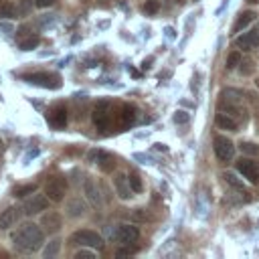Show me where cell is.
<instances>
[{"label": "cell", "instance_id": "6da1fadb", "mask_svg": "<svg viewBox=\"0 0 259 259\" xmlns=\"http://www.w3.org/2000/svg\"><path fill=\"white\" fill-rule=\"evenodd\" d=\"M45 243V231L40 225L22 223L16 231H12V247L18 253H34Z\"/></svg>", "mask_w": 259, "mask_h": 259}, {"label": "cell", "instance_id": "5bb4252c", "mask_svg": "<svg viewBox=\"0 0 259 259\" xmlns=\"http://www.w3.org/2000/svg\"><path fill=\"white\" fill-rule=\"evenodd\" d=\"M235 45H237L239 49H243V51L257 49V47H259V32H257V30H249V32H245V34L237 36Z\"/></svg>", "mask_w": 259, "mask_h": 259}, {"label": "cell", "instance_id": "8d00e7d4", "mask_svg": "<svg viewBox=\"0 0 259 259\" xmlns=\"http://www.w3.org/2000/svg\"><path fill=\"white\" fill-rule=\"evenodd\" d=\"M2 30H4L6 34H10V32H12V26H10V24H2Z\"/></svg>", "mask_w": 259, "mask_h": 259}, {"label": "cell", "instance_id": "cb8c5ba5", "mask_svg": "<svg viewBox=\"0 0 259 259\" xmlns=\"http://www.w3.org/2000/svg\"><path fill=\"white\" fill-rule=\"evenodd\" d=\"M221 97H223V101H233V103H239V101H241V97H243V93H241L239 89H223Z\"/></svg>", "mask_w": 259, "mask_h": 259}, {"label": "cell", "instance_id": "484cf974", "mask_svg": "<svg viewBox=\"0 0 259 259\" xmlns=\"http://www.w3.org/2000/svg\"><path fill=\"white\" fill-rule=\"evenodd\" d=\"M142 10H144L146 14H150V16H154V14L160 10V0H146V2L142 4Z\"/></svg>", "mask_w": 259, "mask_h": 259}, {"label": "cell", "instance_id": "ac0fdd59", "mask_svg": "<svg viewBox=\"0 0 259 259\" xmlns=\"http://www.w3.org/2000/svg\"><path fill=\"white\" fill-rule=\"evenodd\" d=\"M214 123H217V127L219 130H227V132H235L237 130V119L235 117H231L229 113H225V111H219L217 115H214Z\"/></svg>", "mask_w": 259, "mask_h": 259}, {"label": "cell", "instance_id": "d590c367", "mask_svg": "<svg viewBox=\"0 0 259 259\" xmlns=\"http://www.w3.org/2000/svg\"><path fill=\"white\" fill-rule=\"evenodd\" d=\"M127 255H132V251H125V249L115 251V257H127Z\"/></svg>", "mask_w": 259, "mask_h": 259}, {"label": "cell", "instance_id": "d4e9b609", "mask_svg": "<svg viewBox=\"0 0 259 259\" xmlns=\"http://www.w3.org/2000/svg\"><path fill=\"white\" fill-rule=\"evenodd\" d=\"M36 45H38V36H34V34H28V36H24L20 40V49L22 51H32V49H36Z\"/></svg>", "mask_w": 259, "mask_h": 259}, {"label": "cell", "instance_id": "4316f807", "mask_svg": "<svg viewBox=\"0 0 259 259\" xmlns=\"http://www.w3.org/2000/svg\"><path fill=\"white\" fill-rule=\"evenodd\" d=\"M239 148H241V152H245L247 156H259V146L253 144V142H241Z\"/></svg>", "mask_w": 259, "mask_h": 259}, {"label": "cell", "instance_id": "1f68e13d", "mask_svg": "<svg viewBox=\"0 0 259 259\" xmlns=\"http://www.w3.org/2000/svg\"><path fill=\"white\" fill-rule=\"evenodd\" d=\"M172 121H174V123H186V121H188V113L182 111V109H178V111L172 115Z\"/></svg>", "mask_w": 259, "mask_h": 259}, {"label": "cell", "instance_id": "e575fe53", "mask_svg": "<svg viewBox=\"0 0 259 259\" xmlns=\"http://www.w3.org/2000/svg\"><path fill=\"white\" fill-rule=\"evenodd\" d=\"M55 2L57 0H34V6H38V8H51Z\"/></svg>", "mask_w": 259, "mask_h": 259}, {"label": "cell", "instance_id": "f1b7e54d", "mask_svg": "<svg viewBox=\"0 0 259 259\" xmlns=\"http://www.w3.org/2000/svg\"><path fill=\"white\" fill-rule=\"evenodd\" d=\"M239 63H241V55H239L237 51L229 53V57H227V69H229V71H233L235 67H239Z\"/></svg>", "mask_w": 259, "mask_h": 259}, {"label": "cell", "instance_id": "52a82bcc", "mask_svg": "<svg viewBox=\"0 0 259 259\" xmlns=\"http://www.w3.org/2000/svg\"><path fill=\"white\" fill-rule=\"evenodd\" d=\"M49 202H51V198H49L47 194H34V196H30V198L24 200L22 210L32 217V214H38V212L47 210V208H49Z\"/></svg>", "mask_w": 259, "mask_h": 259}, {"label": "cell", "instance_id": "9c48e42d", "mask_svg": "<svg viewBox=\"0 0 259 259\" xmlns=\"http://www.w3.org/2000/svg\"><path fill=\"white\" fill-rule=\"evenodd\" d=\"M107 101H99L93 109V123L99 127V130H107L109 127V109H107Z\"/></svg>", "mask_w": 259, "mask_h": 259}, {"label": "cell", "instance_id": "d6a6232c", "mask_svg": "<svg viewBox=\"0 0 259 259\" xmlns=\"http://www.w3.org/2000/svg\"><path fill=\"white\" fill-rule=\"evenodd\" d=\"M75 257H89V259H97V253L95 251H91V249H81V251H77L75 253Z\"/></svg>", "mask_w": 259, "mask_h": 259}, {"label": "cell", "instance_id": "8992f818", "mask_svg": "<svg viewBox=\"0 0 259 259\" xmlns=\"http://www.w3.org/2000/svg\"><path fill=\"white\" fill-rule=\"evenodd\" d=\"M237 170L251 182V184H259V162L253 158H241L237 162Z\"/></svg>", "mask_w": 259, "mask_h": 259}, {"label": "cell", "instance_id": "d6986e66", "mask_svg": "<svg viewBox=\"0 0 259 259\" xmlns=\"http://www.w3.org/2000/svg\"><path fill=\"white\" fill-rule=\"evenodd\" d=\"M85 210H87V206H85V202H83V200H79V198H73V200L67 204V214H69V217H73V219L83 217V214H85Z\"/></svg>", "mask_w": 259, "mask_h": 259}, {"label": "cell", "instance_id": "7402d4cb", "mask_svg": "<svg viewBox=\"0 0 259 259\" xmlns=\"http://www.w3.org/2000/svg\"><path fill=\"white\" fill-rule=\"evenodd\" d=\"M134 119H136V109L132 105H123L121 107V113H119V123L123 127H127V125L134 123Z\"/></svg>", "mask_w": 259, "mask_h": 259}, {"label": "cell", "instance_id": "7a4b0ae2", "mask_svg": "<svg viewBox=\"0 0 259 259\" xmlns=\"http://www.w3.org/2000/svg\"><path fill=\"white\" fill-rule=\"evenodd\" d=\"M22 79L26 83H30V85H38V87H47V89H59L63 85V79L57 73H47V71H42V73H28Z\"/></svg>", "mask_w": 259, "mask_h": 259}, {"label": "cell", "instance_id": "4dcf8cb0", "mask_svg": "<svg viewBox=\"0 0 259 259\" xmlns=\"http://www.w3.org/2000/svg\"><path fill=\"white\" fill-rule=\"evenodd\" d=\"M32 4H34L32 0H18V4H16V6H18V14H20V16L28 14L30 8H32Z\"/></svg>", "mask_w": 259, "mask_h": 259}, {"label": "cell", "instance_id": "3957f363", "mask_svg": "<svg viewBox=\"0 0 259 259\" xmlns=\"http://www.w3.org/2000/svg\"><path fill=\"white\" fill-rule=\"evenodd\" d=\"M45 194L53 200V202H59L65 198L67 194V180L65 176H49L47 182H45Z\"/></svg>", "mask_w": 259, "mask_h": 259}, {"label": "cell", "instance_id": "8fae6325", "mask_svg": "<svg viewBox=\"0 0 259 259\" xmlns=\"http://www.w3.org/2000/svg\"><path fill=\"white\" fill-rule=\"evenodd\" d=\"M83 188H85V196H87L89 204L95 206V208H101V204H103V196H101V190L97 188V184H95L91 178H87Z\"/></svg>", "mask_w": 259, "mask_h": 259}, {"label": "cell", "instance_id": "f546056e", "mask_svg": "<svg viewBox=\"0 0 259 259\" xmlns=\"http://www.w3.org/2000/svg\"><path fill=\"white\" fill-rule=\"evenodd\" d=\"M130 186L134 192H142L144 190V184H142V178L138 174H130Z\"/></svg>", "mask_w": 259, "mask_h": 259}, {"label": "cell", "instance_id": "7c38bea8", "mask_svg": "<svg viewBox=\"0 0 259 259\" xmlns=\"http://www.w3.org/2000/svg\"><path fill=\"white\" fill-rule=\"evenodd\" d=\"M18 219H20V208H18V206H8V208H4L2 214H0V229H2V231L12 229V227L18 223Z\"/></svg>", "mask_w": 259, "mask_h": 259}, {"label": "cell", "instance_id": "4fadbf2b", "mask_svg": "<svg viewBox=\"0 0 259 259\" xmlns=\"http://www.w3.org/2000/svg\"><path fill=\"white\" fill-rule=\"evenodd\" d=\"M91 162H97L99 164V168L101 170H105V172H111L113 168H115V160H113V156L111 154H103V152H97V150H93V152H89V156H87Z\"/></svg>", "mask_w": 259, "mask_h": 259}, {"label": "cell", "instance_id": "2e32d148", "mask_svg": "<svg viewBox=\"0 0 259 259\" xmlns=\"http://www.w3.org/2000/svg\"><path fill=\"white\" fill-rule=\"evenodd\" d=\"M255 12L253 10H243V12H239V16H237V20L233 22V32H241V30H245L253 20H255Z\"/></svg>", "mask_w": 259, "mask_h": 259}, {"label": "cell", "instance_id": "5b68a950", "mask_svg": "<svg viewBox=\"0 0 259 259\" xmlns=\"http://www.w3.org/2000/svg\"><path fill=\"white\" fill-rule=\"evenodd\" d=\"M69 241L73 245H81V247H99L103 243L101 235L95 233V231H89V229H81V231H75L71 233Z\"/></svg>", "mask_w": 259, "mask_h": 259}, {"label": "cell", "instance_id": "44dd1931", "mask_svg": "<svg viewBox=\"0 0 259 259\" xmlns=\"http://www.w3.org/2000/svg\"><path fill=\"white\" fill-rule=\"evenodd\" d=\"M18 14V6L14 2H0V18H16Z\"/></svg>", "mask_w": 259, "mask_h": 259}, {"label": "cell", "instance_id": "ab89813d", "mask_svg": "<svg viewBox=\"0 0 259 259\" xmlns=\"http://www.w3.org/2000/svg\"><path fill=\"white\" fill-rule=\"evenodd\" d=\"M176 2H178V4H182V2H186V0H176Z\"/></svg>", "mask_w": 259, "mask_h": 259}, {"label": "cell", "instance_id": "74e56055", "mask_svg": "<svg viewBox=\"0 0 259 259\" xmlns=\"http://www.w3.org/2000/svg\"><path fill=\"white\" fill-rule=\"evenodd\" d=\"M150 63H152V57H148V59L144 61V65H142V67H144V69H148V67H150Z\"/></svg>", "mask_w": 259, "mask_h": 259}, {"label": "cell", "instance_id": "e0dca14e", "mask_svg": "<svg viewBox=\"0 0 259 259\" xmlns=\"http://www.w3.org/2000/svg\"><path fill=\"white\" fill-rule=\"evenodd\" d=\"M49 121H51V125H55V127H65V125H67V109H65V105L53 107L51 113H49Z\"/></svg>", "mask_w": 259, "mask_h": 259}, {"label": "cell", "instance_id": "9a60e30c", "mask_svg": "<svg viewBox=\"0 0 259 259\" xmlns=\"http://www.w3.org/2000/svg\"><path fill=\"white\" fill-rule=\"evenodd\" d=\"M113 184H115V190H117V196H119V198H123V200L132 198V192H134V190H132L130 178H127L125 174H115Z\"/></svg>", "mask_w": 259, "mask_h": 259}, {"label": "cell", "instance_id": "30bf717a", "mask_svg": "<svg viewBox=\"0 0 259 259\" xmlns=\"http://www.w3.org/2000/svg\"><path fill=\"white\" fill-rule=\"evenodd\" d=\"M117 239L121 245H134L140 239V229L136 225H121L117 229Z\"/></svg>", "mask_w": 259, "mask_h": 259}, {"label": "cell", "instance_id": "83f0119b", "mask_svg": "<svg viewBox=\"0 0 259 259\" xmlns=\"http://www.w3.org/2000/svg\"><path fill=\"white\" fill-rule=\"evenodd\" d=\"M223 178H225L231 186H235V188H239V190H243V188H245V184L235 176V172H225V174H223Z\"/></svg>", "mask_w": 259, "mask_h": 259}, {"label": "cell", "instance_id": "f35d334b", "mask_svg": "<svg viewBox=\"0 0 259 259\" xmlns=\"http://www.w3.org/2000/svg\"><path fill=\"white\" fill-rule=\"evenodd\" d=\"M249 4H259V0H247Z\"/></svg>", "mask_w": 259, "mask_h": 259}, {"label": "cell", "instance_id": "ffe728a7", "mask_svg": "<svg viewBox=\"0 0 259 259\" xmlns=\"http://www.w3.org/2000/svg\"><path fill=\"white\" fill-rule=\"evenodd\" d=\"M61 253V239H51L45 249H42V257L45 259H51V257H57Z\"/></svg>", "mask_w": 259, "mask_h": 259}, {"label": "cell", "instance_id": "836d02e7", "mask_svg": "<svg viewBox=\"0 0 259 259\" xmlns=\"http://www.w3.org/2000/svg\"><path fill=\"white\" fill-rule=\"evenodd\" d=\"M253 69H255V65H253V61H243V67L239 69L243 75H249V73H253Z\"/></svg>", "mask_w": 259, "mask_h": 259}, {"label": "cell", "instance_id": "277c9868", "mask_svg": "<svg viewBox=\"0 0 259 259\" xmlns=\"http://www.w3.org/2000/svg\"><path fill=\"white\" fill-rule=\"evenodd\" d=\"M212 150H214V156L219 158V162H223V164H229L235 156V144L227 136H214Z\"/></svg>", "mask_w": 259, "mask_h": 259}, {"label": "cell", "instance_id": "ba28073f", "mask_svg": "<svg viewBox=\"0 0 259 259\" xmlns=\"http://www.w3.org/2000/svg\"><path fill=\"white\" fill-rule=\"evenodd\" d=\"M63 227V217L55 210H45L40 217V229L45 233H57Z\"/></svg>", "mask_w": 259, "mask_h": 259}, {"label": "cell", "instance_id": "603a6c76", "mask_svg": "<svg viewBox=\"0 0 259 259\" xmlns=\"http://www.w3.org/2000/svg\"><path fill=\"white\" fill-rule=\"evenodd\" d=\"M34 190H36V184H16V186L12 188V196L20 198V196L30 194V192H34Z\"/></svg>", "mask_w": 259, "mask_h": 259}]
</instances>
